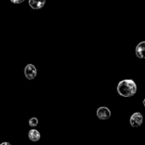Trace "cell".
Masks as SVG:
<instances>
[{"mask_svg":"<svg viewBox=\"0 0 145 145\" xmlns=\"http://www.w3.org/2000/svg\"><path fill=\"white\" fill-rule=\"evenodd\" d=\"M118 92L123 97H131L137 92V85L132 79H124L119 83Z\"/></svg>","mask_w":145,"mask_h":145,"instance_id":"obj_1","label":"cell"},{"mask_svg":"<svg viewBox=\"0 0 145 145\" xmlns=\"http://www.w3.org/2000/svg\"><path fill=\"white\" fill-rule=\"evenodd\" d=\"M24 74L26 75V77L28 78V80H32L36 77L37 75V70L36 67L33 64H28L25 67L24 70Z\"/></svg>","mask_w":145,"mask_h":145,"instance_id":"obj_2","label":"cell"},{"mask_svg":"<svg viewBox=\"0 0 145 145\" xmlns=\"http://www.w3.org/2000/svg\"><path fill=\"white\" fill-rule=\"evenodd\" d=\"M142 121H143V117L141 115V113L140 112H136L134 113L131 118H130V124L133 126V127H138L142 124Z\"/></svg>","mask_w":145,"mask_h":145,"instance_id":"obj_3","label":"cell"},{"mask_svg":"<svg viewBox=\"0 0 145 145\" xmlns=\"http://www.w3.org/2000/svg\"><path fill=\"white\" fill-rule=\"evenodd\" d=\"M97 116L101 120H107L111 116V111L106 106H101L97 110Z\"/></svg>","mask_w":145,"mask_h":145,"instance_id":"obj_4","label":"cell"},{"mask_svg":"<svg viewBox=\"0 0 145 145\" xmlns=\"http://www.w3.org/2000/svg\"><path fill=\"white\" fill-rule=\"evenodd\" d=\"M28 4L32 10H40L45 6L46 0H28Z\"/></svg>","mask_w":145,"mask_h":145,"instance_id":"obj_5","label":"cell"},{"mask_svg":"<svg viewBox=\"0 0 145 145\" xmlns=\"http://www.w3.org/2000/svg\"><path fill=\"white\" fill-rule=\"evenodd\" d=\"M136 55L140 59H145V42H141L136 48Z\"/></svg>","mask_w":145,"mask_h":145,"instance_id":"obj_6","label":"cell"},{"mask_svg":"<svg viewBox=\"0 0 145 145\" xmlns=\"http://www.w3.org/2000/svg\"><path fill=\"white\" fill-rule=\"evenodd\" d=\"M28 138H30V140L31 141H38L40 140V138H41V135H40L38 130L31 129L28 132Z\"/></svg>","mask_w":145,"mask_h":145,"instance_id":"obj_7","label":"cell"},{"mask_svg":"<svg viewBox=\"0 0 145 145\" xmlns=\"http://www.w3.org/2000/svg\"><path fill=\"white\" fill-rule=\"evenodd\" d=\"M28 124H30L31 127L37 126V125H38V119L35 118V117L30 119V121H28Z\"/></svg>","mask_w":145,"mask_h":145,"instance_id":"obj_8","label":"cell"},{"mask_svg":"<svg viewBox=\"0 0 145 145\" xmlns=\"http://www.w3.org/2000/svg\"><path fill=\"white\" fill-rule=\"evenodd\" d=\"M25 0H11V2H13V4H21Z\"/></svg>","mask_w":145,"mask_h":145,"instance_id":"obj_9","label":"cell"},{"mask_svg":"<svg viewBox=\"0 0 145 145\" xmlns=\"http://www.w3.org/2000/svg\"><path fill=\"white\" fill-rule=\"evenodd\" d=\"M1 145H11V143H9V142H3V143H1Z\"/></svg>","mask_w":145,"mask_h":145,"instance_id":"obj_10","label":"cell"},{"mask_svg":"<svg viewBox=\"0 0 145 145\" xmlns=\"http://www.w3.org/2000/svg\"><path fill=\"white\" fill-rule=\"evenodd\" d=\"M143 106H145V99H144V100H143Z\"/></svg>","mask_w":145,"mask_h":145,"instance_id":"obj_11","label":"cell"}]
</instances>
